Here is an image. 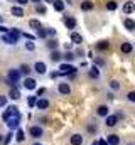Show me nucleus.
<instances>
[{
    "label": "nucleus",
    "mask_w": 135,
    "mask_h": 145,
    "mask_svg": "<svg viewBox=\"0 0 135 145\" xmlns=\"http://www.w3.org/2000/svg\"><path fill=\"white\" fill-rule=\"evenodd\" d=\"M58 91H59L61 95L68 96V95L71 93V86H69L68 83H59V84H58Z\"/></svg>",
    "instance_id": "nucleus-11"
},
{
    "label": "nucleus",
    "mask_w": 135,
    "mask_h": 145,
    "mask_svg": "<svg viewBox=\"0 0 135 145\" xmlns=\"http://www.w3.org/2000/svg\"><path fill=\"white\" fill-rule=\"evenodd\" d=\"M12 15H15V17L20 19V17H24L26 14H24V8H22L20 5H14V7H12Z\"/></svg>",
    "instance_id": "nucleus-20"
},
{
    "label": "nucleus",
    "mask_w": 135,
    "mask_h": 145,
    "mask_svg": "<svg viewBox=\"0 0 135 145\" xmlns=\"http://www.w3.org/2000/svg\"><path fill=\"white\" fill-rule=\"evenodd\" d=\"M76 68L73 66V64H69V63H63V64H59V72L63 74V76H69V74H76Z\"/></svg>",
    "instance_id": "nucleus-3"
},
{
    "label": "nucleus",
    "mask_w": 135,
    "mask_h": 145,
    "mask_svg": "<svg viewBox=\"0 0 135 145\" xmlns=\"http://www.w3.org/2000/svg\"><path fill=\"white\" fill-rule=\"evenodd\" d=\"M98 144H100V145H108V142H106V140H103V138H101V140H98Z\"/></svg>",
    "instance_id": "nucleus-51"
},
{
    "label": "nucleus",
    "mask_w": 135,
    "mask_h": 145,
    "mask_svg": "<svg viewBox=\"0 0 135 145\" xmlns=\"http://www.w3.org/2000/svg\"><path fill=\"white\" fill-rule=\"evenodd\" d=\"M110 89H111V91H118V89H120V83L115 81V79L110 81Z\"/></svg>",
    "instance_id": "nucleus-31"
},
{
    "label": "nucleus",
    "mask_w": 135,
    "mask_h": 145,
    "mask_svg": "<svg viewBox=\"0 0 135 145\" xmlns=\"http://www.w3.org/2000/svg\"><path fill=\"white\" fill-rule=\"evenodd\" d=\"M117 7H118V3L117 2H113V0H110V2H106V10H117Z\"/></svg>",
    "instance_id": "nucleus-30"
},
{
    "label": "nucleus",
    "mask_w": 135,
    "mask_h": 145,
    "mask_svg": "<svg viewBox=\"0 0 135 145\" xmlns=\"http://www.w3.org/2000/svg\"><path fill=\"white\" fill-rule=\"evenodd\" d=\"M83 142H85V138H83L81 133H74V135L69 137V144L71 145H83Z\"/></svg>",
    "instance_id": "nucleus-8"
},
{
    "label": "nucleus",
    "mask_w": 135,
    "mask_h": 145,
    "mask_svg": "<svg viewBox=\"0 0 135 145\" xmlns=\"http://www.w3.org/2000/svg\"><path fill=\"white\" fill-rule=\"evenodd\" d=\"M95 47H96L98 51H101V52H105V51H108V49H110V42H108V40H98Z\"/></svg>",
    "instance_id": "nucleus-17"
},
{
    "label": "nucleus",
    "mask_w": 135,
    "mask_h": 145,
    "mask_svg": "<svg viewBox=\"0 0 135 145\" xmlns=\"http://www.w3.org/2000/svg\"><path fill=\"white\" fill-rule=\"evenodd\" d=\"M26 49H27V51H34V49H35V44H34L32 40L26 42Z\"/></svg>",
    "instance_id": "nucleus-39"
},
{
    "label": "nucleus",
    "mask_w": 135,
    "mask_h": 145,
    "mask_svg": "<svg viewBox=\"0 0 135 145\" xmlns=\"http://www.w3.org/2000/svg\"><path fill=\"white\" fill-rule=\"evenodd\" d=\"M24 88L29 89V91H32V89L37 88V81H35L34 78H29V76H27V78L24 79Z\"/></svg>",
    "instance_id": "nucleus-5"
},
{
    "label": "nucleus",
    "mask_w": 135,
    "mask_h": 145,
    "mask_svg": "<svg viewBox=\"0 0 135 145\" xmlns=\"http://www.w3.org/2000/svg\"><path fill=\"white\" fill-rule=\"evenodd\" d=\"M120 51H122L123 54H130V52L134 51V46H132V42H128V40L122 42V44H120Z\"/></svg>",
    "instance_id": "nucleus-9"
},
{
    "label": "nucleus",
    "mask_w": 135,
    "mask_h": 145,
    "mask_svg": "<svg viewBox=\"0 0 135 145\" xmlns=\"http://www.w3.org/2000/svg\"><path fill=\"white\" fill-rule=\"evenodd\" d=\"M29 27H31V29H34V31H39V29H42L41 22H39V20H35V19L29 20Z\"/></svg>",
    "instance_id": "nucleus-27"
},
{
    "label": "nucleus",
    "mask_w": 135,
    "mask_h": 145,
    "mask_svg": "<svg viewBox=\"0 0 135 145\" xmlns=\"http://www.w3.org/2000/svg\"><path fill=\"white\" fill-rule=\"evenodd\" d=\"M130 145H134V144H130Z\"/></svg>",
    "instance_id": "nucleus-58"
},
{
    "label": "nucleus",
    "mask_w": 135,
    "mask_h": 145,
    "mask_svg": "<svg viewBox=\"0 0 135 145\" xmlns=\"http://www.w3.org/2000/svg\"><path fill=\"white\" fill-rule=\"evenodd\" d=\"M31 2H34V3H37V5H39V3H41L42 0H31Z\"/></svg>",
    "instance_id": "nucleus-52"
},
{
    "label": "nucleus",
    "mask_w": 135,
    "mask_h": 145,
    "mask_svg": "<svg viewBox=\"0 0 135 145\" xmlns=\"http://www.w3.org/2000/svg\"><path fill=\"white\" fill-rule=\"evenodd\" d=\"M49 76H51V79H58V78H61L63 74H61V72H59V71H54V72H51Z\"/></svg>",
    "instance_id": "nucleus-40"
},
{
    "label": "nucleus",
    "mask_w": 135,
    "mask_h": 145,
    "mask_svg": "<svg viewBox=\"0 0 135 145\" xmlns=\"http://www.w3.org/2000/svg\"><path fill=\"white\" fill-rule=\"evenodd\" d=\"M7 105V96H0V108Z\"/></svg>",
    "instance_id": "nucleus-45"
},
{
    "label": "nucleus",
    "mask_w": 135,
    "mask_h": 145,
    "mask_svg": "<svg viewBox=\"0 0 135 145\" xmlns=\"http://www.w3.org/2000/svg\"><path fill=\"white\" fill-rule=\"evenodd\" d=\"M37 100H39L37 96H29V100H27V103H29V106H31V108H34V106H35V103H37Z\"/></svg>",
    "instance_id": "nucleus-33"
},
{
    "label": "nucleus",
    "mask_w": 135,
    "mask_h": 145,
    "mask_svg": "<svg viewBox=\"0 0 135 145\" xmlns=\"http://www.w3.org/2000/svg\"><path fill=\"white\" fill-rule=\"evenodd\" d=\"M106 98H108V100H113V98H115V95H113V93H108V95H106Z\"/></svg>",
    "instance_id": "nucleus-50"
},
{
    "label": "nucleus",
    "mask_w": 135,
    "mask_h": 145,
    "mask_svg": "<svg viewBox=\"0 0 135 145\" xmlns=\"http://www.w3.org/2000/svg\"><path fill=\"white\" fill-rule=\"evenodd\" d=\"M79 7H81V10H83V12H90V10H93V8H95V3H93L91 0H85V2H81V5H79Z\"/></svg>",
    "instance_id": "nucleus-15"
},
{
    "label": "nucleus",
    "mask_w": 135,
    "mask_h": 145,
    "mask_svg": "<svg viewBox=\"0 0 135 145\" xmlns=\"http://www.w3.org/2000/svg\"><path fill=\"white\" fill-rule=\"evenodd\" d=\"M47 36H56V29H47Z\"/></svg>",
    "instance_id": "nucleus-48"
},
{
    "label": "nucleus",
    "mask_w": 135,
    "mask_h": 145,
    "mask_svg": "<svg viewBox=\"0 0 135 145\" xmlns=\"http://www.w3.org/2000/svg\"><path fill=\"white\" fill-rule=\"evenodd\" d=\"M52 7H54L56 12H63V10H64V2H63V0H56V2L52 3Z\"/></svg>",
    "instance_id": "nucleus-25"
},
{
    "label": "nucleus",
    "mask_w": 135,
    "mask_h": 145,
    "mask_svg": "<svg viewBox=\"0 0 135 145\" xmlns=\"http://www.w3.org/2000/svg\"><path fill=\"white\" fill-rule=\"evenodd\" d=\"M64 47H66V51H69V49L73 47V42H66V46H64Z\"/></svg>",
    "instance_id": "nucleus-49"
},
{
    "label": "nucleus",
    "mask_w": 135,
    "mask_h": 145,
    "mask_svg": "<svg viewBox=\"0 0 135 145\" xmlns=\"http://www.w3.org/2000/svg\"><path fill=\"white\" fill-rule=\"evenodd\" d=\"M61 59H63V54H61L59 51H52V52H51V61H52V63H59Z\"/></svg>",
    "instance_id": "nucleus-24"
},
{
    "label": "nucleus",
    "mask_w": 135,
    "mask_h": 145,
    "mask_svg": "<svg viewBox=\"0 0 135 145\" xmlns=\"http://www.w3.org/2000/svg\"><path fill=\"white\" fill-rule=\"evenodd\" d=\"M123 25H125V29H127V31H130V32L135 31V20H134V19L125 17V19H123Z\"/></svg>",
    "instance_id": "nucleus-18"
},
{
    "label": "nucleus",
    "mask_w": 135,
    "mask_h": 145,
    "mask_svg": "<svg viewBox=\"0 0 135 145\" xmlns=\"http://www.w3.org/2000/svg\"><path fill=\"white\" fill-rule=\"evenodd\" d=\"M12 118H20V113H19V108L15 106V105H10V106H7V110L3 111V115H2V120L7 123L9 120H12Z\"/></svg>",
    "instance_id": "nucleus-1"
},
{
    "label": "nucleus",
    "mask_w": 135,
    "mask_h": 145,
    "mask_svg": "<svg viewBox=\"0 0 135 145\" xmlns=\"http://www.w3.org/2000/svg\"><path fill=\"white\" fill-rule=\"evenodd\" d=\"M15 2H17L19 5H27V3H29L31 0H15Z\"/></svg>",
    "instance_id": "nucleus-47"
},
{
    "label": "nucleus",
    "mask_w": 135,
    "mask_h": 145,
    "mask_svg": "<svg viewBox=\"0 0 135 145\" xmlns=\"http://www.w3.org/2000/svg\"><path fill=\"white\" fill-rule=\"evenodd\" d=\"M10 140H12V132H9V133L3 137V145H9L10 144Z\"/></svg>",
    "instance_id": "nucleus-37"
},
{
    "label": "nucleus",
    "mask_w": 135,
    "mask_h": 145,
    "mask_svg": "<svg viewBox=\"0 0 135 145\" xmlns=\"http://www.w3.org/2000/svg\"><path fill=\"white\" fill-rule=\"evenodd\" d=\"M0 144H3V137L2 135H0Z\"/></svg>",
    "instance_id": "nucleus-55"
},
{
    "label": "nucleus",
    "mask_w": 135,
    "mask_h": 145,
    "mask_svg": "<svg viewBox=\"0 0 135 145\" xmlns=\"http://www.w3.org/2000/svg\"><path fill=\"white\" fill-rule=\"evenodd\" d=\"M88 76H90L91 79H98V78H100V69H98V66H91L90 71H88Z\"/></svg>",
    "instance_id": "nucleus-22"
},
{
    "label": "nucleus",
    "mask_w": 135,
    "mask_h": 145,
    "mask_svg": "<svg viewBox=\"0 0 135 145\" xmlns=\"http://www.w3.org/2000/svg\"><path fill=\"white\" fill-rule=\"evenodd\" d=\"M29 133H31L32 138H41V137L44 135V130H42L41 125H32V127L29 128Z\"/></svg>",
    "instance_id": "nucleus-4"
},
{
    "label": "nucleus",
    "mask_w": 135,
    "mask_h": 145,
    "mask_svg": "<svg viewBox=\"0 0 135 145\" xmlns=\"http://www.w3.org/2000/svg\"><path fill=\"white\" fill-rule=\"evenodd\" d=\"M22 36L26 37V39H27V40H34V39H35V37H37V36H32V34H29V32H24V34H22Z\"/></svg>",
    "instance_id": "nucleus-42"
},
{
    "label": "nucleus",
    "mask_w": 135,
    "mask_h": 145,
    "mask_svg": "<svg viewBox=\"0 0 135 145\" xmlns=\"http://www.w3.org/2000/svg\"><path fill=\"white\" fill-rule=\"evenodd\" d=\"M15 140H17L19 144L26 140V133H24V130H20V128H19V130L15 132Z\"/></svg>",
    "instance_id": "nucleus-26"
},
{
    "label": "nucleus",
    "mask_w": 135,
    "mask_h": 145,
    "mask_svg": "<svg viewBox=\"0 0 135 145\" xmlns=\"http://www.w3.org/2000/svg\"><path fill=\"white\" fill-rule=\"evenodd\" d=\"M44 2H47V3H54L56 0H44Z\"/></svg>",
    "instance_id": "nucleus-53"
},
{
    "label": "nucleus",
    "mask_w": 135,
    "mask_h": 145,
    "mask_svg": "<svg viewBox=\"0 0 135 145\" xmlns=\"http://www.w3.org/2000/svg\"><path fill=\"white\" fill-rule=\"evenodd\" d=\"M9 98H10V100H19V98H20V91L17 89V86H15V88H10Z\"/></svg>",
    "instance_id": "nucleus-23"
},
{
    "label": "nucleus",
    "mask_w": 135,
    "mask_h": 145,
    "mask_svg": "<svg viewBox=\"0 0 135 145\" xmlns=\"http://www.w3.org/2000/svg\"><path fill=\"white\" fill-rule=\"evenodd\" d=\"M132 12H135V3H134V2H130V0H128V2H125V3H123V14L130 15Z\"/></svg>",
    "instance_id": "nucleus-14"
},
{
    "label": "nucleus",
    "mask_w": 135,
    "mask_h": 145,
    "mask_svg": "<svg viewBox=\"0 0 135 145\" xmlns=\"http://www.w3.org/2000/svg\"><path fill=\"white\" fill-rule=\"evenodd\" d=\"M2 40H3L5 44H10V46H12V44H14V46L17 44V42L12 39V36H10V34H3V36H2Z\"/></svg>",
    "instance_id": "nucleus-28"
},
{
    "label": "nucleus",
    "mask_w": 135,
    "mask_h": 145,
    "mask_svg": "<svg viewBox=\"0 0 135 145\" xmlns=\"http://www.w3.org/2000/svg\"><path fill=\"white\" fill-rule=\"evenodd\" d=\"M118 120H120V118L117 116V113H115V115H108V116L105 118V125L111 128V127H115V125L118 123Z\"/></svg>",
    "instance_id": "nucleus-6"
},
{
    "label": "nucleus",
    "mask_w": 135,
    "mask_h": 145,
    "mask_svg": "<svg viewBox=\"0 0 135 145\" xmlns=\"http://www.w3.org/2000/svg\"><path fill=\"white\" fill-rule=\"evenodd\" d=\"M35 36L39 37V39H46L47 37V29H39V31H35Z\"/></svg>",
    "instance_id": "nucleus-29"
},
{
    "label": "nucleus",
    "mask_w": 135,
    "mask_h": 145,
    "mask_svg": "<svg viewBox=\"0 0 135 145\" xmlns=\"http://www.w3.org/2000/svg\"><path fill=\"white\" fill-rule=\"evenodd\" d=\"M63 57H64V59H66L68 63H71V61H73V59H74V57H76V56H74V54H73V52H69V51H68L66 54H64V56H63Z\"/></svg>",
    "instance_id": "nucleus-34"
},
{
    "label": "nucleus",
    "mask_w": 135,
    "mask_h": 145,
    "mask_svg": "<svg viewBox=\"0 0 135 145\" xmlns=\"http://www.w3.org/2000/svg\"><path fill=\"white\" fill-rule=\"evenodd\" d=\"M69 39H71V42H73V44H76V46H79V44L83 42V36H81L79 32H74V31L69 34Z\"/></svg>",
    "instance_id": "nucleus-10"
},
{
    "label": "nucleus",
    "mask_w": 135,
    "mask_h": 145,
    "mask_svg": "<svg viewBox=\"0 0 135 145\" xmlns=\"http://www.w3.org/2000/svg\"><path fill=\"white\" fill-rule=\"evenodd\" d=\"M20 72H22V74H27V76H29V72H31V68H29L27 64H22V66H20Z\"/></svg>",
    "instance_id": "nucleus-35"
},
{
    "label": "nucleus",
    "mask_w": 135,
    "mask_h": 145,
    "mask_svg": "<svg viewBox=\"0 0 135 145\" xmlns=\"http://www.w3.org/2000/svg\"><path fill=\"white\" fill-rule=\"evenodd\" d=\"M32 145H42V144H39V142H35V144H32Z\"/></svg>",
    "instance_id": "nucleus-56"
},
{
    "label": "nucleus",
    "mask_w": 135,
    "mask_h": 145,
    "mask_svg": "<svg viewBox=\"0 0 135 145\" xmlns=\"http://www.w3.org/2000/svg\"><path fill=\"white\" fill-rule=\"evenodd\" d=\"M64 25H66V29H69L73 32V29H76V19L74 17H64Z\"/></svg>",
    "instance_id": "nucleus-12"
},
{
    "label": "nucleus",
    "mask_w": 135,
    "mask_h": 145,
    "mask_svg": "<svg viewBox=\"0 0 135 145\" xmlns=\"http://www.w3.org/2000/svg\"><path fill=\"white\" fill-rule=\"evenodd\" d=\"M95 66H105V59L96 57V59H95Z\"/></svg>",
    "instance_id": "nucleus-41"
},
{
    "label": "nucleus",
    "mask_w": 135,
    "mask_h": 145,
    "mask_svg": "<svg viewBox=\"0 0 135 145\" xmlns=\"http://www.w3.org/2000/svg\"><path fill=\"white\" fill-rule=\"evenodd\" d=\"M19 123H20V118H12V120L7 121V127H9L10 132L12 130H19Z\"/></svg>",
    "instance_id": "nucleus-16"
},
{
    "label": "nucleus",
    "mask_w": 135,
    "mask_h": 145,
    "mask_svg": "<svg viewBox=\"0 0 135 145\" xmlns=\"http://www.w3.org/2000/svg\"><path fill=\"white\" fill-rule=\"evenodd\" d=\"M19 79H20V69H10L7 72V84H10L12 88H15Z\"/></svg>",
    "instance_id": "nucleus-2"
},
{
    "label": "nucleus",
    "mask_w": 135,
    "mask_h": 145,
    "mask_svg": "<svg viewBox=\"0 0 135 145\" xmlns=\"http://www.w3.org/2000/svg\"><path fill=\"white\" fill-rule=\"evenodd\" d=\"M35 10H37V14H42V15L46 14V7H44V5H41V3H39V5H35Z\"/></svg>",
    "instance_id": "nucleus-38"
},
{
    "label": "nucleus",
    "mask_w": 135,
    "mask_h": 145,
    "mask_svg": "<svg viewBox=\"0 0 135 145\" xmlns=\"http://www.w3.org/2000/svg\"><path fill=\"white\" fill-rule=\"evenodd\" d=\"M127 100H128L130 103H135V91H128V93H127Z\"/></svg>",
    "instance_id": "nucleus-36"
},
{
    "label": "nucleus",
    "mask_w": 135,
    "mask_h": 145,
    "mask_svg": "<svg viewBox=\"0 0 135 145\" xmlns=\"http://www.w3.org/2000/svg\"><path fill=\"white\" fill-rule=\"evenodd\" d=\"M34 71L37 72V74H46V72H47V66H46V63L37 61V63L34 64Z\"/></svg>",
    "instance_id": "nucleus-7"
},
{
    "label": "nucleus",
    "mask_w": 135,
    "mask_h": 145,
    "mask_svg": "<svg viewBox=\"0 0 135 145\" xmlns=\"http://www.w3.org/2000/svg\"><path fill=\"white\" fill-rule=\"evenodd\" d=\"M91 145H100V144H98V140H95V142H93Z\"/></svg>",
    "instance_id": "nucleus-54"
},
{
    "label": "nucleus",
    "mask_w": 135,
    "mask_h": 145,
    "mask_svg": "<svg viewBox=\"0 0 135 145\" xmlns=\"http://www.w3.org/2000/svg\"><path fill=\"white\" fill-rule=\"evenodd\" d=\"M88 132L90 133H96V125H88Z\"/></svg>",
    "instance_id": "nucleus-44"
},
{
    "label": "nucleus",
    "mask_w": 135,
    "mask_h": 145,
    "mask_svg": "<svg viewBox=\"0 0 135 145\" xmlns=\"http://www.w3.org/2000/svg\"><path fill=\"white\" fill-rule=\"evenodd\" d=\"M106 142H108V145H120V137L118 135H115V133H111V135H108L106 137Z\"/></svg>",
    "instance_id": "nucleus-19"
},
{
    "label": "nucleus",
    "mask_w": 135,
    "mask_h": 145,
    "mask_svg": "<svg viewBox=\"0 0 135 145\" xmlns=\"http://www.w3.org/2000/svg\"><path fill=\"white\" fill-rule=\"evenodd\" d=\"M47 47H49L51 51H56V49H58V40H54V39L49 40V42H47Z\"/></svg>",
    "instance_id": "nucleus-32"
},
{
    "label": "nucleus",
    "mask_w": 135,
    "mask_h": 145,
    "mask_svg": "<svg viewBox=\"0 0 135 145\" xmlns=\"http://www.w3.org/2000/svg\"><path fill=\"white\" fill-rule=\"evenodd\" d=\"M96 115H98V116H103V118H106V116L110 115V108H108L106 105H100V106L96 108Z\"/></svg>",
    "instance_id": "nucleus-13"
},
{
    "label": "nucleus",
    "mask_w": 135,
    "mask_h": 145,
    "mask_svg": "<svg viewBox=\"0 0 135 145\" xmlns=\"http://www.w3.org/2000/svg\"><path fill=\"white\" fill-rule=\"evenodd\" d=\"M44 93H46V88H39V89H37V96H39V98H41Z\"/></svg>",
    "instance_id": "nucleus-46"
},
{
    "label": "nucleus",
    "mask_w": 135,
    "mask_h": 145,
    "mask_svg": "<svg viewBox=\"0 0 135 145\" xmlns=\"http://www.w3.org/2000/svg\"><path fill=\"white\" fill-rule=\"evenodd\" d=\"M35 106H37V110H47L49 108V101L46 98H39L37 103H35Z\"/></svg>",
    "instance_id": "nucleus-21"
},
{
    "label": "nucleus",
    "mask_w": 135,
    "mask_h": 145,
    "mask_svg": "<svg viewBox=\"0 0 135 145\" xmlns=\"http://www.w3.org/2000/svg\"><path fill=\"white\" fill-rule=\"evenodd\" d=\"M66 2H68V3H71V0H66Z\"/></svg>",
    "instance_id": "nucleus-57"
},
{
    "label": "nucleus",
    "mask_w": 135,
    "mask_h": 145,
    "mask_svg": "<svg viewBox=\"0 0 135 145\" xmlns=\"http://www.w3.org/2000/svg\"><path fill=\"white\" fill-rule=\"evenodd\" d=\"M0 32H2V34H9V32H10V29H9V27H5V25H2V24H0Z\"/></svg>",
    "instance_id": "nucleus-43"
}]
</instances>
